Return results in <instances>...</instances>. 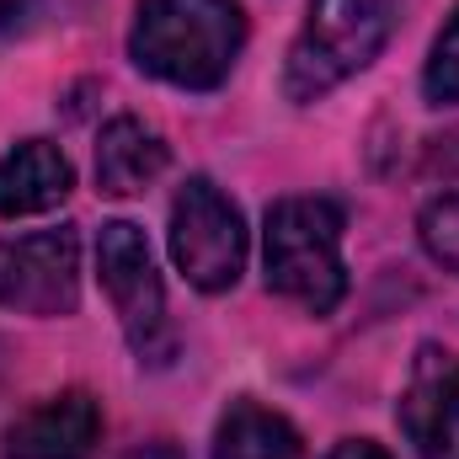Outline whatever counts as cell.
Masks as SVG:
<instances>
[{"mask_svg":"<svg viewBox=\"0 0 459 459\" xmlns=\"http://www.w3.org/2000/svg\"><path fill=\"white\" fill-rule=\"evenodd\" d=\"M240 43H246V16L235 0H139L128 32L134 65L182 91L225 86Z\"/></svg>","mask_w":459,"mask_h":459,"instance_id":"1","label":"cell"},{"mask_svg":"<svg viewBox=\"0 0 459 459\" xmlns=\"http://www.w3.org/2000/svg\"><path fill=\"white\" fill-rule=\"evenodd\" d=\"M267 289L305 305L310 316H332L347 294L342 267V209L332 198H283L267 209L262 230Z\"/></svg>","mask_w":459,"mask_h":459,"instance_id":"2","label":"cell"},{"mask_svg":"<svg viewBox=\"0 0 459 459\" xmlns=\"http://www.w3.org/2000/svg\"><path fill=\"white\" fill-rule=\"evenodd\" d=\"M390 0H316L283 65L289 102H321L347 75L368 70L390 38Z\"/></svg>","mask_w":459,"mask_h":459,"instance_id":"3","label":"cell"},{"mask_svg":"<svg viewBox=\"0 0 459 459\" xmlns=\"http://www.w3.org/2000/svg\"><path fill=\"white\" fill-rule=\"evenodd\" d=\"M97 273L117 310V326L139 363H166L171 358V321H166V289L150 256L144 230L128 220H108L97 235Z\"/></svg>","mask_w":459,"mask_h":459,"instance_id":"4","label":"cell"},{"mask_svg":"<svg viewBox=\"0 0 459 459\" xmlns=\"http://www.w3.org/2000/svg\"><path fill=\"white\" fill-rule=\"evenodd\" d=\"M171 262L204 294L235 289L246 267V220L209 177L182 182L171 204Z\"/></svg>","mask_w":459,"mask_h":459,"instance_id":"5","label":"cell"},{"mask_svg":"<svg viewBox=\"0 0 459 459\" xmlns=\"http://www.w3.org/2000/svg\"><path fill=\"white\" fill-rule=\"evenodd\" d=\"M81 305V240L75 230H38L0 240V310L16 316H75Z\"/></svg>","mask_w":459,"mask_h":459,"instance_id":"6","label":"cell"},{"mask_svg":"<svg viewBox=\"0 0 459 459\" xmlns=\"http://www.w3.org/2000/svg\"><path fill=\"white\" fill-rule=\"evenodd\" d=\"M401 428L417 459H459V358L449 347L417 352L401 395Z\"/></svg>","mask_w":459,"mask_h":459,"instance_id":"7","label":"cell"},{"mask_svg":"<svg viewBox=\"0 0 459 459\" xmlns=\"http://www.w3.org/2000/svg\"><path fill=\"white\" fill-rule=\"evenodd\" d=\"M102 438V406L86 390L38 401L5 428V459H91Z\"/></svg>","mask_w":459,"mask_h":459,"instance_id":"8","label":"cell"},{"mask_svg":"<svg viewBox=\"0 0 459 459\" xmlns=\"http://www.w3.org/2000/svg\"><path fill=\"white\" fill-rule=\"evenodd\" d=\"M70 187H75V171L65 150L48 139H22L16 150L0 155V220L48 214L70 198Z\"/></svg>","mask_w":459,"mask_h":459,"instance_id":"9","label":"cell"},{"mask_svg":"<svg viewBox=\"0 0 459 459\" xmlns=\"http://www.w3.org/2000/svg\"><path fill=\"white\" fill-rule=\"evenodd\" d=\"M166 160L171 155L155 128H144L139 117H113L97 139V187L113 198H134L166 171Z\"/></svg>","mask_w":459,"mask_h":459,"instance_id":"10","label":"cell"},{"mask_svg":"<svg viewBox=\"0 0 459 459\" xmlns=\"http://www.w3.org/2000/svg\"><path fill=\"white\" fill-rule=\"evenodd\" d=\"M214 459H305V444L289 417L256 401H235L214 428Z\"/></svg>","mask_w":459,"mask_h":459,"instance_id":"11","label":"cell"},{"mask_svg":"<svg viewBox=\"0 0 459 459\" xmlns=\"http://www.w3.org/2000/svg\"><path fill=\"white\" fill-rule=\"evenodd\" d=\"M417 235H422L428 256L459 278V193L433 198V204L422 209V220H417Z\"/></svg>","mask_w":459,"mask_h":459,"instance_id":"12","label":"cell"},{"mask_svg":"<svg viewBox=\"0 0 459 459\" xmlns=\"http://www.w3.org/2000/svg\"><path fill=\"white\" fill-rule=\"evenodd\" d=\"M422 91H428L433 108L459 102V5H455V16L444 22L438 43H433V59H428V70H422Z\"/></svg>","mask_w":459,"mask_h":459,"instance_id":"13","label":"cell"},{"mask_svg":"<svg viewBox=\"0 0 459 459\" xmlns=\"http://www.w3.org/2000/svg\"><path fill=\"white\" fill-rule=\"evenodd\" d=\"M38 11V0H0V32H16L27 27V16Z\"/></svg>","mask_w":459,"mask_h":459,"instance_id":"14","label":"cell"},{"mask_svg":"<svg viewBox=\"0 0 459 459\" xmlns=\"http://www.w3.org/2000/svg\"><path fill=\"white\" fill-rule=\"evenodd\" d=\"M326 459H390V455H385L379 444H368V438H342Z\"/></svg>","mask_w":459,"mask_h":459,"instance_id":"15","label":"cell"},{"mask_svg":"<svg viewBox=\"0 0 459 459\" xmlns=\"http://www.w3.org/2000/svg\"><path fill=\"white\" fill-rule=\"evenodd\" d=\"M128 459H187V455H182L177 444H139Z\"/></svg>","mask_w":459,"mask_h":459,"instance_id":"16","label":"cell"}]
</instances>
